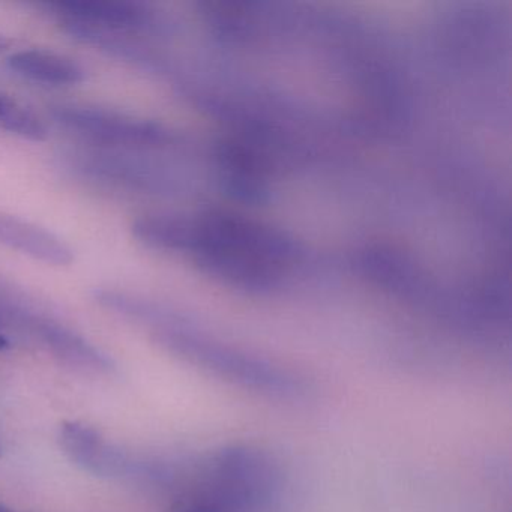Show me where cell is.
I'll use <instances>...</instances> for the list:
<instances>
[{
	"instance_id": "1",
	"label": "cell",
	"mask_w": 512,
	"mask_h": 512,
	"mask_svg": "<svg viewBox=\"0 0 512 512\" xmlns=\"http://www.w3.org/2000/svg\"><path fill=\"white\" fill-rule=\"evenodd\" d=\"M53 118L65 130L86 142L118 148H149L167 142V131L155 122L89 106H61L53 110Z\"/></svg>"
},
{
	"instance_id": "2",
	"label": "cell",
	"mask_w": 512,
	"mask_h": 512,
	"mask_svg": "<svg viewBox=\"0 0 512 512\" xmlns=\"http://www.w3.org/2000/svg\"><path fill=\"white\" fill-rule=\"evenodd\" d=\"M59 20L79 23L112 34H139L155 28V13L148 5L137 2H103L71 0L53 4Z\"/></svg>"
},
{
	"instance_id": "3",
	"label": "cell",
	"mask_w": 512,
	"mask_h": 512,
	"mask_svg": "<svg viewBox=\"0 0 512 512\" xmlns=\"http://www.w3.org/2000/svg\"><path fill=\"white\" fill-rule=\"evenodd\" d=\"M0 244L49 265L67 266L73 251L58 236L29 221L0 212Z\"/></svg>"
},
{
	"instance_id": "4",
	"label": "cell",
	"mask_w": 512,
	"mask_h": 512,
	"mask_svg": "<svg viewBox=\"0 0 512 512\" xmlns=\"http://www.w3.org/2000/svg\"><path fill=\"white\" fill-rule=\"evenodd\" d=\"M8 67L23 79L52 86L85 82L86 70L76 59L52 50H23L8 58Z\"/></svg>"
},
{
	"instance_id": "5",
	"label": "cell",
	"mask_w": 512,
	"mask_h": 512,
	"mask_svg": "<svg viewBox=\"0 0 512 512\" xmlns=\"http://www.w3.org/2000/svg\"><path fill=\"white\" fill-rule=\"evenodd\" d=\"M62 442L73 460L85 464L88 469L95 472H104L109 469L106 463L107 449L104 448L98 434L91 428L71 422L62 430Z\"/></svg>"
},
{
	"instance_id": "6",
	"label": "cell",
	"mask_w": 512,
	"mask_h": 512,
	"mask_svg": "<svg viewBox=\"0 0 512 512\" xmlns=\"http://www.w3.org/2000/svg\"><path fill=\"white\" fill-rule=\"evenodd\" d=\"M10 47V40L5 35L0 34V53L4 52Z\"/></svg>"
},
{
	"instance_id": "7",
	"label": "cell",
	"mask_w": 512,
	"mask_h": 512,
	"mask_svg": "<svg viewBox=\"0 0 512 512\" xmlns=\"http://www.w3.org/2000/svg\"><path fill=\"white\" fill-rule=\"evenodd\" d=\"M10 347V340H8L7 337H4V335L0 334V352H4L5 349H8Z\"/></svg>"
},
{
	"instance_id": "8",
	"label": "cell",
	"mask_w": 512,
	"mask_h": 512,
	"mask_svg": "<svg viewBox=\"0 0 512 512\" xmlns=\"http://www.w3.org/2000/svg\"><path fill=\"white\" fill-rule=\"evenodd\" d=\"M0 512H14L13 509L7 508V506L0 505Z\"/></svg>"
},
{
	"instance_id": "9",
	"label": "cell",
	"mask_w": 512,
	"mask_h": 512,
	"mask_svg": "<svg viewBox=\"0 0 512 512\" xmlns=\"http://www.w3.org/2000/svg\"><path fill=\"white\" fill-rule=\"evenodd\" d=\"M0 452H2V449H0Z\"/></svg>"
}]
</instances>
